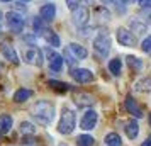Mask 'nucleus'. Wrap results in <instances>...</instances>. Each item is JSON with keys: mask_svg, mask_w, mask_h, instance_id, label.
I'll return each instance as SVG.
<instances>
[{"mask_svg": "<svg viewBox=\"0 0 151 146\" xmlns=\"http://www.w3.org/2000/svg\"><path fill=\"white\" fill-rule=\"evenodd\" d=\"M31 114L41 124L48 126L53 121V117H55V105L49 100H37V102H34L31 105Z\"/></svg>", "mask_w": 151, "mask_h": 146, "instance_id": "obj_1", "label": "nucleus"}, {"mask_svg": "<svg viewBox=\"0 0 151 146\" xmlns=\"http://www.w3.org/2000/svg\"><path fill=\"white\" fill-rule=\"evenodd\" d=\"M76 124V114L75 111H71L68 107H63V114L60 117V122H58V132L60 134H71L73 129H75Z\"/></svg>", "mask_w": 151, "mask_h": 146, "instance_id": "obj_2", "label": "nucleus"}, {"mask_svg": "<svg viewBox=\"0 0 151 146\" xmlns=\"http://www.w3.org/2000/svg\"><path fill=\"white\" fill-rule=\"evenodd\" d=\"M110 46H112V41H110V37L105 34V32H100V34L93 39V49H95L97 55L102 56V58H107V56H109Z\"/></svg>", "mask_w": 151, "mask_h": 146, "instance_id": "obj_3", "label": "nucleus"}, {"mask_svg": "<svg viewBox=\"0 0 151 146\" xmlns=\"http://www.w3.org/2000/svg\"><path fill=\"white\" fill-rule=\"evenodd\" d=\"M42 55L46 56V60H48V65H49V70L51 71H61V68H63V56L61 55H58L55 49H51V48H46L44 49V53Z\"/></svg>", "mask_w": 151, "mask_h": 146, "instance_id": "obj_4", "label": "nucleus"}, {"mask_svg": "<svg viewBox=\"0 0 151 146\" xmlns=\"http://www.w3.org/2000/svg\"><path fill=\"white\" fill-rule=\"evenodd\" d=\"M5 21H7V26L12 32H21L24 29V17L19 12H14V10L7 12L5 14Z\"/></svg>", "mask_w": 151, "mask_h": 146, "instance_id": "obj_5", "label": "nucleus"}, {"mask_svg": "<svg viewBox=\"0 0 151 146\" xmlns=\"http://www.w3.org/2000/svg\"><path fill=\"white\" fill-rule=\"evenodd\" d=\"M70 75H71V78L76 80L78 83H90V82L95 80V75L87 68H73L70 71Z\"/></svg>", "mask_w": 151, "mask_h": 146, "instance_id": "obj_6", "label": "nucleus"}, {"mask_svg": "<svg viewBox=\"0 0 151 146\" xmlns=\"http://www.w3.org/2000/svg\"><path fill=\"white\" fill-rule=\"evenodd\" d=\"M73 100H75V104L78 107H92L97 102L92 93H87V92H82V90L73 92Z\"/></svg>", "mask_w": 151, "mask_h": 146, "instance_id": "obj_7", "label": "nucleus"}, {"mask_svg": "<svg viewBox=\"0 0 151 146\" xmlns=\"http://www.w3.org/2000/svg\"><path fill=\"white\" fill-rule=\"evenodd\" d=\"M117 41H119V44H122V46H129V48H134V46L137 44L136 36L132 34L131 31L124 29V27L117 29Z\"/></svg>", "mask_w": 151, "mask_h": 146, "instance_id": "obj_8", "label": "nucleus"}, {"mask_svg": "<svg viewBox=\"0 0 151 146\" xmlns=\"http://www.w3.org/2000/svg\"><path fill=\"white\" fill-rule=\"evenodd\" d=\"M97 121H99V114L95 111H87L82 116V121H80V127L83 131H92L95 127Z\"/></svg>", "mask_w": 151, "mask_h": 146, "instance_id": "obj_9", "label": "nucleus"}, {"mask_svg": "<svg viewBox=\"0 0 151 146\" xmlns=\"http://www.w3.org/2000/svg\"><path fill=\"white\" fill-rule=\"evenodd\" d=\"M24 60H26V63H29V65H36V66H41L42 65V51L37 48H29L26 49V53H24Z\"/></svg>", "mask_w": 151, "mask_h": 146, "instance_id": "obj_10", "label": "nucleus"}, {"mask_svg": "<svg viewBox=\"0 0 151 146\" xmlns=\"http://www.w3.org/2000/svg\"><path fill=\"white\" fill-rule=\"evenodd\" d=\"M88 9L85 7V5H80V7H76L75 10H73V24L75 26H78V27H82V26H85L87 22H88Z\"/></svg>", "mask_w": 151, "mask_h": 146, "instance_id": "obj_11", "label": "nucleus"}, {"mask_svg": "<svg viewBox=\"0 0 151 146\" xmlns=\"http://www.w3.org/2000/svg\"><path fill=\"white\" fill-rule=\"evenodd\" d=\"M0 51H2V55L5 60H9L10 63H19V56H17V51L14 49V46H10L9 42H2V46H0Z\"/></svg>", "mask_w": 151, "mask_h": 146, "instance_id": "obj_12", "label": "nucleus"}, {"mask_svg": "<svg viewBox=\"0 0 151 146\" xmlns=\"http://www.w3.org/2000/svg\"><path fill=\"white\" fill-rule=\"evenodd\" d=\"M124 104H126V111L129 112L131 116H134V117H137V119L143 117V111H141V107L137 105V102L131 97V95L126 97V102H124Z\"/></svg>", "mask_w": 151, "mask_h": 146, "instance_id": "obj_13", "label": "nucleus"}, {"mask_svg": "<svg viewBox=\"0 0 151 146\" xmlns=\"http://www.w3.org/2000/svg\"><path fill=\"white\" fill-rule=\"evenodd\" d=\"M39 15H41L42 21L51 22L56 15V5L55 4H46V5H42V7L39 9Z\"/></svg>", "mask_w": 151, "mask_h": 146, "instance_id": "obj_14", "label": "nucleus"}, {"mask_svg": "<svg viewBox=\"0 0 151 146\" xmlns=\"http://www.w3.org/2000/svg\"><path fill=\"white\" fill-rule=\"evenodd\" d=\"M39 34L46 39V42H48L49 46H53V48H58V46H60V37H58V34H56L55 31L42 27V31L39 32Z\"/></svg>", "mask_w": 151, "mask_h": 146, "instance_id": "obj_15", "label": "nucleus"}, {"mask_svg": "<svg viewBox=\"0 0 151 146\" xmlns=\"http://www.w3.org/2000/svg\"><path fill=\"white\" fill-rule=\"evenodd\" d=\"M68 48H70V51L73 53V56H75L76 60H85V58L88 56L87 48H85V46H82V44H78V42H71Z\"/></svg>", "mask_w": 151, "mask_h": 146, "instance_id": "obj_16", "label": "nucleus"}, {"mask_svg": "<svg viewBox=\"0 0 151 146\" xmlns=\"http://www.w3.org/2000/svg\"><path fill=\"white\" fill-rule=\"evenodd\" d=\"M124 131H126V134H127V138H129V139H136L137 134H139V126H137V121H129V122H126Z\"/></svg>", "mask_w": 151, "mask_h": 146, "instance_id": "obj_17", "label": "nucleus"}, {"mask_svg": "<svg viewBox=\"0 0 151 146\" xmlns=\"http://www.w3.org/2000/svg\"><path fill=\"white\" fill-rule=\"evenodd\" d=\"M129 27H131V32L134 36H143L144 32H146V24L141 21H136V19H132V21L129 22Z\"/></svg>", "mask_w": 151, "mask_h": 146, "instance_id": "obj_18", "label": "nucleus"}, {"mask_svg": "<svg viewBox=\"0 0 151 146\" xmlns=\"http://www.w3.org/2000/svg\"><path fill=\"white\" fill-rule=\"evenodd\" d=\"M12 129V117L9 114H0V132L7 134Z\"/></svg>", "mask_w": 151, "mask_h": 146, "instance_id": "obj_19", "label": "nucleus"}, {"mask_svg": "<svg viewBox=\"0 0 151 146\" xmlns=\"http://www.w3.org/2000/svg\"><path fill=\"white\" fill-rule=\"evenodd\" d=\"M31 95H32V92L31 90H27V88H19V90H15V93H14V102L22 104V102L29 100Z\"/></svg>", "mask_w": 151, "mask_h": 146, "instance_id": "obj_20", "label": "nucleus"}, {"mask_svg": "<svg viewBox=\"0 0 151 146\" xmlns=\"http://www.w3.org/2000/svg\"><path fill=\"white\" fill-rule=\"evenodd\" d=\"M105 145L107 146H122V139L117 132H109L105 136Z\"/></svg>", "mask_w": 151, "mask_h": 146, "instance_id": "obj_21", "label": "nucleus"}, {"mask_svg": "<svg viewBox=\"0 0 151 146\" xmlns=\"http://www.w3.org/2000/svg\"><path fill=\"white\" fill-rule=\"evenodd\" d=\"M134 90H137V92H151V78L148 77V78H143V80L136 82Z\"/></svg>", "mask_w": 151, "mask_h": 146, "instance_id": "obj_22", "label": "nucleus"}, {"mask_svg": "<svg viewBox=\"0 0 151 146\" xmlns=\"http://www.w3.org/2000/svg\"><path fill=\"white\" fill-rule=\"evenodd\" d=\"M76 145L78 146H93L95 145V139L90 134H82V136L76 138Z\"/></svg>", "mask_w": 151, "mask_h": 146, "instance_id": "obj_23", "label": "nucleus"}, {"mask_svg": "<svg viewBox=\"0 0 151 146\" xmlns=\"http://www.w3.org/2000/svg\"><path fill=\"white\" fill-rule=\"evenodd\" d=\"M126 63L131 66L132 71H139V70L143 68V61H141L139 58H134V56H127V58H126Z\"/></svg>", "mask_w": 151, "mask_h": 146, "instance_id": "obj_24", "label": "nucleus"}, {"mask_svg": "<svg viewBox=\"0 0 151 146\" xmlns=\"http://www.w3.org/2000/svg\"><path fill=\"white\" fill-rule=\"evenodd\" d=\"M121 68H122V61L119 58H114V60L109 61V70H110L112 75H119L121 73Z\"/></svg>", "mask_w": 151, "mask_h": 146, "instance_id": "obj_25", "label": "nucleus"}, {"mask_svg": "<svg viewBox=\"0 0 151 146\" xmlns=\"http://www.w3.org/2000/svg\"><path fill=\"white\" fill-rule=\"evenodd\" d=\"M48 85L53 88V90H56V92H66L70 88L66 83H63V82H56V80H49Z\"/></svg>", "mask_w": 151, "mask_h": 146, "instance_id": "obj_26", "label": "nucleus"}, {"mask_svg": "<svg viewBox=\"0 0 151 146\" xmlns=\"http://www.w3.org/2000/svg\"><path fill=\"white\" fill-rule=\"evenodd\" d=\"M21 132H22V134H26V136H27V134L32 136V134L36 132L34 124H31V122H27V121H24V122L21 124Z\"/></svg>", "mask_w": 151, "mask_h": 146, "instance_id": "obj_27", "label": "nucleus"}, {"mask_svg": "<svg viewBox=\"0 0 151 146\" xmlns=\"http://www.w3.org/2000/svg\"><path fill=\"white\" fill-rule=\"evenodd\" d=\"M141 49H143L146 55H151V36H148V37L141 42Z\"/></svg>", "mask_w": 151, "mask_h": 146, "instance_id": "obj_28", "label": "nucleus"}, {"mask_svg": "<svg viewBox=\"0 0 151 146\" xmlns=\"http://www.w3.org/2000/svg\"><path fill=\"white\" fill-rule=\"evenodd\" d=\"M63 60L68 63V65H75V61H76V58L73 56V53L70 51V48L65 49V58H63Z\"/></svg>", "mask_w": 151, "mask_h": 146, "instance_id": "obj_29", "label": "nucleus"}, {"mask_svg": "<svg viewBox=\"0 0 151 146\" xmlns=\"http://www.w3.org/2000/svg\"><path fill=\"white\" fill-rule=\"evenodd\" d=\"M80 4H82V0H66V5L70 10H75L76 7H80Z\"/></svg>", "mask_w": 151, "mask_h": 146, "instance_id": "obj_30", "label": "nucleus"}, {"mask_svg": "<svg viewBox=\"0 0 151 146\" xmlns=\"http://www.w3.org/2000/svg\"><path fill=\"white\" fill-rule=\"evenodd\" d=\"M139 5L143 9H151V0H139Z\"/></svg>", "mask_w": 151, "mask_h": 146, "instance_id": "obj_31", "label": "nucleus"}, {"mask_svg": "<svg viewBox=\"0 0 151 146\" xmlns=\"http://www.w3.org/2000/svg\"><path fill=\"white\" fill-rule=\"evenodd\" d=\"M141 146H151V136H148V138H146V141H144Z\"/></svg>", "mask_w": 151, "mask_h": 146, "instance_id": "obj_32", "label": "nucleus"}, {"mask_svg": "<svg viewBox=\"0 0 151 146\" xmlns=\"http://www.w3.org/2000/svg\"><path fill=\"white\" fill-rule=\"evenodd\" d=\"M4 17H5V15H4V12H2V9H0V21H2Z\"/></svg>", "mask_w": 151, "mask_h": 146, "instance_id": "obj_33", "label": "nucleus"}, {"mask_svg": "<svg viewBox=\"0 0 151 146\" xmlns=\"http://www.w3.org/2000/svg\"><path fill=\"white\" fill-rule=\"evenodd\" d=\"M104 2H105V4H114L116 0H104Z\"/></svg>", "mask_w": 151, "mask_h": 146, "instance_id": "obj_34", "label": "nucleus"}, {"mask_svg": "<svg viewBox=\"0 0 151 146\" xmlns=\"http://www.w3.org/2000/svg\"><path fill=\"white\" fill-rule=\"evenodd\" d=\"M2 2H10V0H2Z\"/></svg>", "mask_w": 151, "mask_h": 146, "instance_id": "obj_35", "label": "nucleus"}, {"mask_svg": "<svg viewBox=\"0 0 151 146\" xmlns=\"http://www.w3.org/2000/svg\"><path fill=\"white\" fill-rule=\"evenodd\" d=\"M122 2H131V0H122Z\"/></svg>", "mask_w": 151, "mask_h": 146, "instance_id": "obj_36", "label": "nucleus"}, {"mask_svg": "<svg viewBox=\"0 0 151 146\" xmlns=\"http://www.w3.org/2000/svg\"><path fill=\"white\" fill-rule=\"evenodd\" d=\"M150 124H151V116H150Z\"/></svg>", "mask_w": 151, "mask_h": 146, "instance_id": "obj_37", "label": "nucleus"}, {"mask_svg": "<svg viewBox=\"0 0 151 146\" xmlns=\"http://www.w3.org/2000/svg\"><path fill=\"white\" fill-rule=\"evenodd\" d=\"M22 2H29V0H22Z\"/></svg>", "mask_w": 151, "mask_h": 146, "instance_id": "obj_38", "label": "nucleus"}]
</instances>
